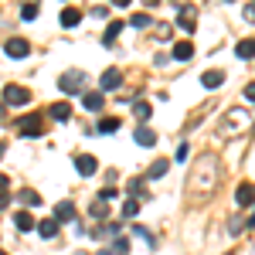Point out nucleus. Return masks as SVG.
I'll return each instance as SVG.
<instances>
[{
  "label": "nucleus",
  "instance_id": "f257e3e1",
  "mask_svg": "<svg viewBox=\"0 0 255 255\" xmlns=\"http://www.w3.org/2000/svg\"><path fill=\"white\" fill-rule=\"evenodd\" d=\"M215 184H218V160H215V153H201L194 160L191 177H187V194L194 197V201H204L215 191Z\"/></svg>",
  "mask_w": 255,
  "mask_h": 255
},
{
  "label": "nucleus",
  "instance_id": "f03ea898",
  "mask_svg": "<svg viewBox=\"0 0 255 255\" xmlns=\"http://www.w3.org/2000/svg\"><path fill=\"white\" fill-rule=\"evenodd\" d=\"M249 123H252V113H249V109H232V113H225V119L218 123V133L225 139L238 136L242 129H249Z\"/></svg>",
  "mask_w": 255,
  "mask_h": 255
},
{
  "label": "nucleus",
  "instance_id": "7ed1b4c3",
  "mask_svg": "<svg viewBox=\"0 0 255 255\" xmlns=\"http://www.w3.org/2000/svg\"><path fill=\"white\" fill-rule=\"evenodd\" d=\"M82 85H85V72H65V75L58 79V89H61V92H68V96L82 92Z\"/></svg>",
  "mask_w": 255,
  "mask_h": 255
},
{
  "label": "nucleus",
  "instance_id": "20e7f679",
  "mask_svg": "<svg viewBox=\"0 0 255 255\" xmlns=\"http://www.w3.org/2000/svg\"><path fill=\"white\" fill-rule=\"evenodd\" d=\"M3 102H7V106H27V102H31V92H27L24 85H7V89H3Z\"/></svg>",
  "mask_w": 255,
  "mask_h": 255
},
{
  "label": "nucleus",
  "instance_id": "39448f33",
  "mask_svg": "<svg viewBox=\"0 0 255 255\" xmlns=\"http://www.w3.org/2000/svg\"><path fill=\"white\" fill-rule=\"evenodd\" d=\"M41 133H44V119H41L38 113L20 119V136H41Z\"/></svg>",
  "mask_w": 255,
  "mask_h": 255
},
{
  "label": "nucleus",
  "instance_id": "423d86ee",
  "mask_svg": "<svg viewBox=\"0 0 255 255\" xmlns=\"http://www.w3.org/2000/svg\"><path fill=\"white\" fill-rule=\"evenodd\" d=\"M177 27H184L187 34L197 27V10H194V7H187V3H184V7H177Z\"/></svg>",
  "mask_w": 255,
  "mask_h": 255
},
{
  "label": "nucleus",
  "instance_id": "0eeeda50",
  "mask_svg": "<svg viewBox=\"0 0 255 255\" xmlns=\"http://www.w3.org/2000/svg\"><path fill=\"white\" fill-rule=\"evenodd\" d=\"M3 51H7L10 58H27V55H31V44H27L24 38H7Z\"/></svg>",
  "mask_w": 255,
  "mask_h": 255
},
{
  "label": "nucleus",
  "instance_id": "6e6552de",
  "mask_svg": "<svg viewBox=\"0 0 255 255\" xmlns=\"http://www.w3.org/2000/svg\"><path fill=\"white\" fill-rule=\"evenodd\" d=\"M75 170H79L82 177H92L99 170V160L92 157V153H75Z\"/></svg>",
  "mask_w": 255,
  "mask_h": 255
},
{
  "label": "nucleus",
  "instance_id": "1a4fd4ad",
  "mask_svg": "<svg viewBox=\"0 0 255 255\" xmlns=\"http://www.w3.org/2000/svg\"><path fill=\"white\" fill-rule=\"evenodd\" d=\"M119 82H123V72H119V68L102 72V82H99V85H102V96H106V92H113V89H119Z\"/></svg>",
  "mask_w": 255,
  "mask_h": 255
},
{
  "label": "nucleus",
  "instance_id": "9d476101",
  "mask_svg": "<svg viewBox=\"0 0 255 255\" xmlns=\"http://www.w3.org/2000/svg\"><path fill=\"white\" fill-rule=\"evenodd\" d=\"M48 116L55 119V123H68V119H72V106H68V102H55V106L48 109Z\"/></svg>",
  "mask_w": 255,
  "mask_h": 255
},
{
  "label": "nucleus",
  "instance_id": "9b49d317",
  "mask_svg": "<svg viewBox=\"0 0 255 255\" xmlns=\"http://www.w3.org/2000/svg\"><path fill=\"white\" fill-rule=\"evenodd\" d=\"M133 139H136L139 146H153V143H157V133H153L150 126H136V133H133Z\"/></svg>",
  "mask_w": 255,
  "mask_h": 255
},
{
  "label": "nucleus",
  "instance_id": "f8f14e48",
  "mask_svg": "<svg viewBox=\"0 0 255 255\" xmlns=\"http://www.w3.org/2000/svg\"><path fill=\"white\" fill-rule=\"evenodd\" d=\"M235 201H238V208H245V211L252 208V184H249V180L235 191Z\"/></svg>",
  "mask_w": 255,
  "mask_h": 255
},
{
  "label": "nucleus",
  "instance_id": "ddd939ff",
  "mask_svg": "<svg viewBox=\"0 0 255 255\" xmlns=\"http://www.w3.org/2000/svg\"><path fill=\"white\" fill-rule=\"evenodd\" d=\"M174 58L177 61H191L194 58V44H191V41H177L174 44Z\"/></svg>",
  "mask_w": 255,
  "mask_h": 255
},
{
  "label": "nucleus",
  "instance_id": "4468645a",
  "mask_svg": "<svg viewBox=\"0 0 255 255\" xmlns=\"http://www.w3.org/2000/svg\"><path fill=\"white\" fill-rule=\"evenodd\" d=\"M75 218V204L72 201H58V208H55V221H72Z\"/></svg>",
  "mask_w": 255,
  "mask_h": 255
},
{
  "label": "nucleus",
  "instance_id": "2eb2a0df",
  "mask_svg": "<svg viewBox=\"0 0 255 255\" xmlns=\"http://www.w3.org/2000/svg\"><path fill=\"white\" fill-rule=\"evenodd\" d=\"M102 102H106V96H102V92H89V96L82 99V106H85L89 113H99V109H102Z\"/></svg>",
  "mask_w": 255,
  "mask_h": 255
},
{
  "label": "nucleus",
  "instance_id": "dca6fc26",
  "mask_svg": "<svg viewBox=\"0 0 255 255\" xmlns=\"http://www.w3.org/2000/svg\"><path fill=\"white\" fill-rule=\"evenodd\" d=\"M235 55L242 61H252V55H255V44H252V38H245V41H238V48H235Z\"/></svg>",
  "mask_w": 255,
  "mask_h": 255
},
{
  "label": "nucleus",
  "instance_id": "f3484780",
  "mask_svg": "<svg viewBox=\"0 0 255 255\" xmlns=\"http://www.w3.org/2000/svg\"><path fill=\"white\" fill-rule=\"evenodd\" d=\"M221 82H225V72H204V75H201V85H204V89H218Z\"/></svg>",
  "mask_w": 255,
  "mask_h": 255
},
{
  "label": "nucleus",
  "instance_id": "a211bd4d",
  "mask_svg": "<svg viewBox=\"0 0 255 255\" xmlns=\"http://www.w3.org/2000/svg\"><path fill=\"white\" fill-rule=\"evenodd\" d=\"M17 201H20V204H27V208H38V204H41V194L27 187V191H20V194H17Z\"/></svg>",
  "mask_w": 255,
  "mask_h": 255
},
{
  "label": "nucleus",
  "instance_id": "6ab92c4d",
  "mask_svg": "<svg viewBox=\"0 0 255 255\" xmlns=\"http://www.w3.org/2000/svg\"><path fill=\"white\" fill-rule=\"evenodd\" d=\"M38 232H41V238H55V235H58V221H55V218L41 221V225H38Z\"/></svg>",
  "mask_w": 255,
  "mask_h": 255
},
{
  "label": "nucleus",
  "instance_id": "aec40b11",
  "mask_svg": "<svg viewBox=\"0 0 255 255\" xmlns=\"http://www.w3.org/2000/svg\"><path fill=\"white\" fill-rule=\"evenodd\" d=\"M79 20H82V10H75V7H68V10H61V24H65V27H75Z\"/></svg>",
  "mask_w": 255,
  "mask_h": 255
},
{
  "label": "nucleus",
  "instance_id": "412c9836",
  "mask_svg": "<svg viewBox=\"0 0 255 255\" xmlns=\"http://www.w3.org/2000/svg\"><path fill=\"white\" fill-rule=\"evenodd\" d=\"M14 225H17L20 232H31V228H34V218L27 215V211H17V215H14Z\"/></svg>",
  "mask_w": 255,
  "mask_h": 255
},
{
  "label": "nucleus",
  "instance_id": "4be33fe9",
  "mask_svg": "<svg viewBox=\"0 0 255 255\" xmlns=\"http://www.w3.org/2000/svg\"><path fill=\"white\" fill-rule=\"evenodd\" d=\"M89 211H92V218H106V215H109V201H102V197H96Z\"/></svg>",
  "mask_w": 255,
  "mask_h": 255
},
{
  "label": "nucleus",
  "instance_id": "5701e85b",
  "mask_svg": "<svg viewBox=\"0 0 255 255\" xmlns=\"http://www.w3.org/2000/svg\"><path fill=\"white\" fill-rule=\"evenodd\" d=\"M167 167H170V160H157V163L150 167V174H146V177H150V180H160V177L167 174Z\"/></svg>",
  "mask_w": 255,
  "mask_h": 255
},
{
  "label": "nucleus",
  "instance_id": "b1692460",
  "mask_svg": "<svg viewBox=\"0 0 255 255\" xmlns=\"http://www.w3.org/2000/svg\"><path fill=\"white\" fill-rule=\"evenodd\" d=\"M20 17H24V20H34V17H38V0H27V3L20 7Z\"/></svg>",
  "mask_w": 255,
  "mask_h": 255
},
{
  "label": "nucleus",
  "instance_id": "393cba45",
  "mask_svg": "<svg viewBox=\"0 0 255 255\" xmlns=\"http://www.w3.org/2000/svg\"><path fill=\"white\" fill-rule=\"evenodd\" d=\"M116 129H119V119H113V116L99 119V133H116Z\"/></svg>",
  "mask_w": 255,
  "mask_h": 255
},
{
  "label": "nucleus",
  "instance_id": "a878e982",
  "mask_svg": "<svg viewBox=\"0 0 255 255\" xmlns=\"http://www.w3.org/2000/svg\"><path fill=\"white\" fill-rule=\"evenodd\" d=\"M119 31H123V20H113V24H109V31H106V38H102V41H106V44H113Z\"/></svg>",
  "mask_w": 255,
  "mask_h": 255
},
{
  "label": "nucleus",
  "instance_id": "bb28decb",
  "mask_svg": "<svg viewBox=\"0 0 255 255\" xmlns=\"http://www.w3.org/2000/svg\"><path fill=\"white\" fill-rule=\"evenodd\" d=\"M126 249H129V245H126V238H116V245H113V249H106L102 255H126Z\"/></svg>",
  "mask_w": 255,
  "mask_h": 255
},
{
  "label": "nucleus",
  "instance_id": "cd10ccee",
  "mask_svg": "<svg viewBox=\"0 0 255 255\" xmlns=\"http://www.w3.org/2000/svg\"><path fill=\"white\" fill-rule=\"evenodd\" d=\"M245 228H249V221H242V218H232V221H228V232H232V235H242Z\"/></svg>",
  "mask_w": 255,
  "mask_h": 255
},
{
  "label": "nucleus",
  "instance_id": "c85d7f7f",
  "mask_svg": "<svg viewBox=\"0 0 255 255\" xmlns=\"http://www.w3.org/2000/svg\"><path fill=\"white\" fill-rule=\"evenodd\" d=\"M139 194V197H146V184L143 180H129V197Z\"/></svg>",
  "mask_w": 255,
  "mask_h": 255
},
{
  "label": "nucleus",
  "instance_id": "c756f323",
  "mask_svg": "<svg viewBox=\"0 0 255 255\" xmlns=\"http://www.w3.org/2000/svg\"><path fill=\"white\" fill-rule=\"evenodd\" d=\"M133 27H150L153 20H150V14H133V20H129Z\"/></svg>",
  "mask_w": 255,
  "mask_h": 255
},
{
  "label": "nucleus",
  "instance_id": "7c9ffc66",
  "mask_svg": "<svg viewBox=\"0 0 255 255\" xmlns=\"http://www.w3.org/2000/svg\"><path fill=\"white\" fill-rule=\"evenodd\" d=\"M123 215H126V218L139 215V201H133V197H129V201H126V208H123Z\"/></svg>",
  "mask_w": 255,
  "mask_h": 255
},
{
  "label": "nucleus",
  "instance_id": "2f4dec72",
  "mask_svg": "<svg viewBox=\"0 0 255 255\" xmlns=\"http://www.w3.org/2000/svg\"><path fill=\"white\" fill-rule=\"evenodd\" d=\"M133 113H136V119H150V106H146V102H136Z\"/></svg>",
  "mask_w": 255,
  "mask_h": 255
},
{
  "label": "nucleus",
  "instance_id": "473e14b6",
  "mask_svg": "<svg viewBox=\"0 0 255 255\" xmlns=\"http://www.w3.org/2000/svg\"><path fill=\"white\" fill-rule=\"evenodd\" d=\"M133 232H136L139 238H146V242H150V245H157V238L150 235V232H146V228H139V225H133Z\"/></svg>",
  "mask_w": 255,
  "mask_h": 255
},
{
  "label": "nucleus",
  "instance_id": "72a5a7b5",
  "mask_svg": "<svg viewBox=\"0 0 255 255\" xmlns=\"http://www.w3.org/2000/svg\"><path fill=\"white\" fill-rule=\"evenodd\" d=\"M245 20H249V24L255 20V7H252V3H245Z\"/></svg>",
  "mask_w": 255,
  "mask_h": 255
},
{
  "label": "nucleus",
  "instance_id": "f704fd0d",
  "mask_svg": "<svg viewBox=\"0 0 255 255\" xmlns=\"http://www.w3.org/2000/svg\"><path fill=\"white\" fill-rule=\"evenodd\" d=\"M7 201H10V197H7V191H0V211L7 208Z\"/></svg>",
  "mask_w": 255,
  "mask_h": 255
},
{
  "label": "nucleus",
  "instance_id": "c9c22d12",
  "mask_svg": "<svg viewBox=\"0 0 255 255\" xmlns=\"http://www.w3.org/2000/svg\"><path fill=\"white\" fill-rule=\"evenodd\" d=\"M0 191H7V174H0Z\"/></svg>",
  "mask_w": 255,
  "mask_h": 255
},
{
  "label": "nucleus",
  "instance_id": "e433bc0d",
  "mask_svg": "<svg viewBox=\"0 0 255 255\" xmlns=\"http://www.w3.org/2000/svg\"><path fill=\"white\" fill-rule=\"evenodd\" d=\"M113 3H116V7H129L133 0H113Z\"/></svg>",
  "mask_w": 255,
  "mask_h": 255
},
{
  "label": "nucleus",
  "instance_id": "4c0bfd02",
  "mask_svg": "<svg viewBox=\"0 0 255 255\" xmlns=\"http://www.w3.org/2000/svg\"><path fill=\"white\" fill-rule=\"evenodd\" d=\"M3 153H7V143H0V160H3Z\"/></svg>",
  "mask_w": 255,
  "mask_h": 255
},
{
  "label": "nucleus",
  "instance_id": "58836bf2",
  "mask_svg": "<svg viewBox=\"0 0 255 255\" xmlns=\"http://www.w3.org/2000/svg\"><path fill=\"white\" fill-rule=\"evenodd\" d=\"M0 113H3V109H0Z\"/></svg>",
  "mask_w": 255,
  "mask_h": 255
},
{
  "label": "nucleus",
  "instance_id": "ea45409f",
  "mask_svg": "<svg viewBox=\"0 0 255 255\" xmlns=\"http://www.w3.org/2000/svg\"><path fill=\"white\" fill-rule=\"evenodd\" d=\"M0 255H3V252H0Z\"/></svg>",
  "mask_w": 255,
  "mask_h": 255
}]
</instances>
